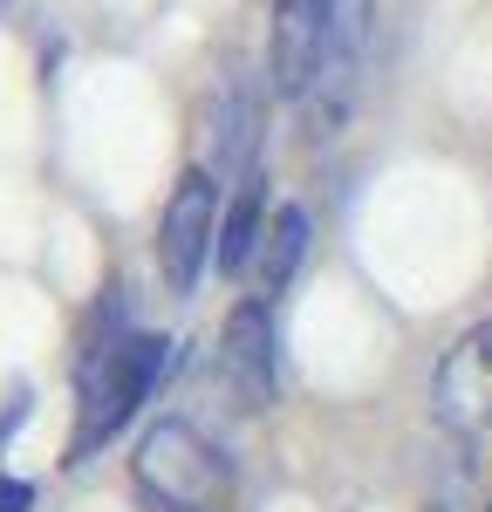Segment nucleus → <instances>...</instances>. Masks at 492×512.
Listing matches in <instances>:
<instances>
[{"mask_svg":"<svg viewBox=\"0 0 492 512\" xmlns=\"http://www.w3.org/2000/svg\"><path fill=\"white\" fill-rule=\"evenodd\" d=\"M137 492L151 499V512H226L233 506V465L185 417H164L137 444Z\"/></svg>","mask_w":492,"mask_h":512,"instance_id":"nucleus-1","label":"nucleus"},{"mask_svg":"<svg viewBox=\"0 0 492 512\" xmlns=\"http://www.w3.org/2000/svg\"><path fill=\"white\" fill-rule=\"evenodd\" d=\"M164 362H171V342L164 335H123L103 355L82 362V403H76V458H89L96 444L110 437L151 403Z\"/></svg>","mask_w":492,"mask_h":512,"instance_id":"nucleus-2","label":"nucleus"},{"mask_svg":"<svg viewBox=\"0 0 492 512\" xmlns=\"http://www.w3.org/2000/svg\"><path fill=\"white\" fill-rule=\"evenodd\" d=\"M219 219H226V198H219V178L192 164L171 198H164V219H158V274L171 294H192L199 274L212 267L219 253Z\"/></svg>","mask_w":492,"mask_h":512,"instance_id":"nucleus-3","label":"nucleus"},{"mask_svg":"<svg viewBox=\"0 0 492 512\" xmlns=\"http://www.w3.org/2000/svg\"><path fill=\"white\" fill-rule=\"evenodd\" d=\"M335 76V0H274L267 82L274 96H308Z\"/></svg>","mask_w":492,"mask_h":512,"instance_id":"nucleus-4","label":"nucleus"},{"mask_svg":"<svg viewBox=\"0 0 492 512\" xmlns=\"http://www.w3.org/2000/svg\"><path fill=\"white\" fill-rule=\"evenodd\" d=\"M431 410H438V424L458 431V437L492 431V321H472L445 349L438 376H431Z\"/></svg>","mask_w":492,"mask_h":512,"instance_id":"nucleus-5","label":"nucleus"},{"mask_svg":"<svg viewBox=\"0 0 492 512\" xmlns=\"http://www.w3.org/2000/svg\"><path fill=\"white\" fill-rule=\"evenodd\" d=\"M219 376L240 410H267L274 403V308L267 301H240L219 335Z\"/></svg>","mask_w":492,"mask_h":512,"instance_id":"nucleus-6","label":"nucleus"},{"mask_svg":"<svg viewBox=\"0 0 492 512\" xmlns=\"http://www.w3.org/2000/svg\"><path fill=\"white\" fill-rule=\"evenodd\" d=\"M267 178L260 171H246L240 178V192L226 198V219H219V253H212V267L219 274H246L253 260H260V239H267V192H260Z\"/></svg>","mask_w":492,"mask_h":512,"instance_id":"nucleus-7","label":"nucleus"},{"mask_svg":"<svg viewBox=\"0 0 492 512\" xmlns=\"http://www.w3.org/2000/svg\"><path fill=\"white\" fill-rule=\"evenodd\" d=\"M301 253H308V212L301 205H281L274 212V226H267V239H260V294H281L287 280H294V267H301Z\"/></svg>","mask_w":492,"mask_h":512,"instance_id":"nucleus-8","label":"nucleus"},{"mask_svg":"<svg viewBox=\"0 0 492 512\" xmlns=\"http://www.w3.org/2000/svg\"><path fill=\"white\" fill-rule=\"evenodd\" d=\"M28 506V485H14V478H0V512H21Z\"/></svg>","mask_w":492,"mask_h":512,"instance_id":"nucleus-9","label":"nucleus"}]
</instances>
